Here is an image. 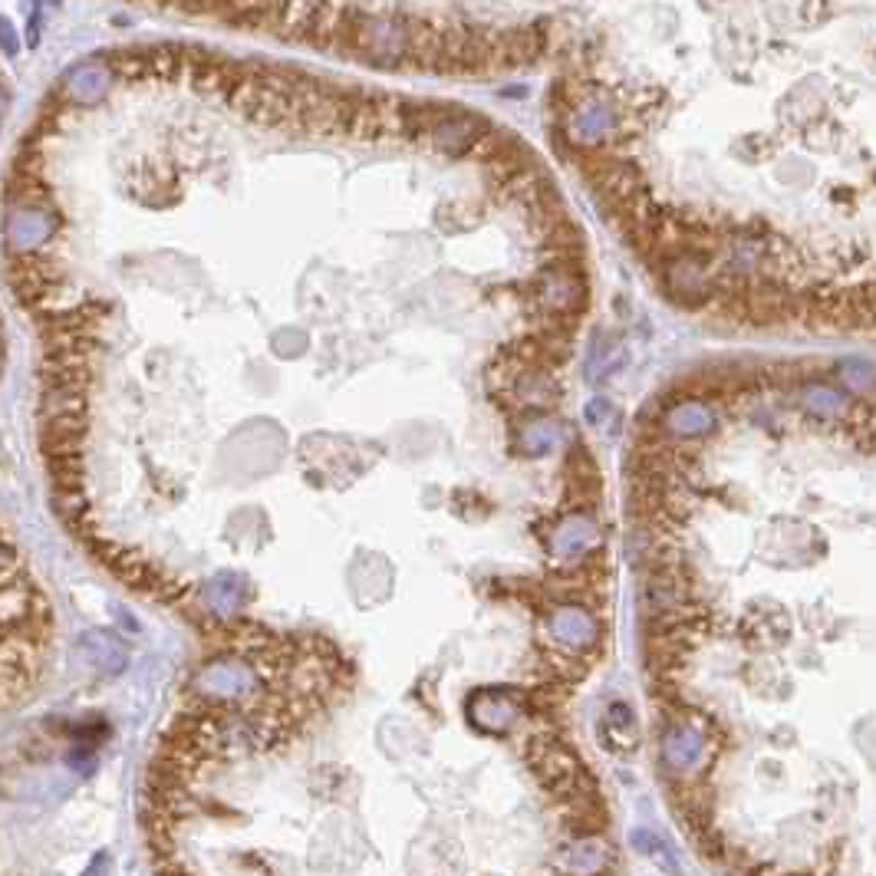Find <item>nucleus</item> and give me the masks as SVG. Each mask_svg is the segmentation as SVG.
Here are the masks:
<instances>
[{
    "mask_svg": "<svg viewBox=\"0 0 876 876\" xmlns=\"http://www.w3.org/2000/svg\"><path fill=\"white\" fill-rule=\"evenodd\" d=\"M257 685H261V672L254 669V662H247L244 656H221L198 672L192 689L205 702L238 705L244 699H251Z\"/></svg>",
    "mask_w": 876,
    "mask_h": 876,
    "instance_id": "f257e3e1",
    "label": "nucleus"
},
{
    "mask_svg": "<svg viewBox=\"0 0 876 876\" xmlns=\"http://www.w3.org/2000/svg\"><path fill=\"white\" fill-rule=\"evenodd\" d=\"M709 748V732L692 718H676L662 735V761L672 774H695L709 761Z\"/></svg>",
    "mask_w": 876,
    "mask_h": 876,
    "instance_id": "f03ea898",
    "label": "nucleus"
},
{
    "mask_svg": "<svg viewBox=\"0 0 876 876\" xmlns=\"http://www.w3.org/2000/svg\"><path fill=\"white\" fill-rule=\"evenodd\" d=\"M550 639L560 643L570 653H587V649L600 639V623L597 616L590 613V606L583 603H567V606H557L550 613Z\"/></svg>",
    "mask_w": 876,
    "mask_h": 876,
    "instance_id": "7ed1b4c3",
    "label": "nucleus"
},
{
    "mask_svg": "<svg viewBox=\"0 0 876 876\" xmlns=\"http://www.w3.org/2000/svg\"><path fill=\"white\" fill-rule=\"evenodd\" d=\"M491 132H494V126L488 119H481V116H475V112H465V109H452L432 136H435L438 149H445L448 155H471V152H478V145L485 142Z\"/></svg>",
    "mask_w": 876,
    "mask_h": 876,
    "instance_id": "20e7f679",
    "label": "nucleus"
},
{
    "mask_svg": "<svg viewBox=\"0 0 876 876\" xmlns=\"http://www.w3.org/2000/svg\"><path fill=\"white\" fill-rule=\"evenodd\" d=\"M518 715H521L518 699L504 689H481L475 692V699L468 702V718L488 735L508 732V728L518 722Z\"/></svg>",
    "mask_w": 876,
    "mask_h": 876,
    "instance_id": "39448f33",
    "label": "nucleus"
},
{
    "mask_svg": "<svg viewBox=\"0 0 876 876\" xmlns=\"http://www.w3.org/2000/svg\"><path fill=\"white\" fill-rule=\"evenodd\" d=\"M606 860H610V850H606L603 840L587 837V840H577L574 847L564 850L560 867H564L567 873H574V876H597L606 867Z\"/></svg>",
    "mask_w": 876,
    "mask_h": 876,
    "instance_id": "423d86ee",
    "label": "nucleus"
},
{
    "mask_svg": "<svg viewBox=\"0 0 876 876\" xmlns=\"http://www.w3.org/2000/svg\"><path fill=\"white\" fill-rule=\"evenodd\" d=\"M630 844H633L639 853H643V857L653 860L659 870H666L669 876H682V867H679L676 853H672V847L656 834V830H646V827L633 830V834H630Z\"/></svg>",
    "mask_w": 876,
    "mask_h": 876,
    "instance_id": "0eeeda50",
    "label": "nucleus"
},
{
    "mask_svg": "<svg viewBox=\"0 0 876 876\" xmlns=\"http://www.w3.org/2000/svg\"><path fill=\"white\" fill-rule=\"evenodd\" d=\"M83 653L89 656V662H96L99 669L109 672V676L126 666V653H122V646L109 633H89L83 639Z\"/></svg>",
    "mask_w": 876,
    "mask_h": 876,
    "instance_id": "6e6552de",
    "label": "nucleus"
},
{
    "mask_svg": "<svg viewBox=\"0 0 876 876\" xmlns=\"http://www.w3.org/2000/svg\"><path fill=\"white\" fill-rule=\"evenodd\" d=\"M583 126H610V116H606L603 109L583 112ZM577 136H580L583 145H587V149H593V145H600V142H603V132H600V129H580Z\"/></svg>",
    "mask_w": 876,
    "mask_h": 876,
    "instance_id": "1a4fd4ad",
    "label": "nucleus"
}]
</instances>
